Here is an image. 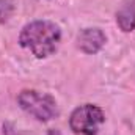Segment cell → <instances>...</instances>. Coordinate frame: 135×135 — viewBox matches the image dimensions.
Returning <instances> with one entry per match:
<instances>
[{"label":"cell","mask_w":135,"mask_h":135,"mask_svg":"<svg viewBox=\"0 0 135 135\" xmlns=\"http://www.w3.org/2000/svg\"><path fill=\"white\" fill-rule=\"evenodd\" d=\"M17 105L32 118L39 123H49L58 116V104L57 99L44 91H38L33 88H25L17 93Z\"/></svg>","instance_id":"7a4b0ae2"},{"label":"cell","mask_w":135,"mask_h":135,"mask_svg":"<svg viewBox=\"0 0 135 135\" xmlns=\"http://www.w3.org/2000/svg\"><path fill=\"white\" fill-rule=\"evenodd\" d=\"M22 49L28 50L35 58L44 60L52 57L61 42V27L49 19H35L27 22L17 36Z\"/></svg>","instance_id":"6da1fadb"},{"label":"cell","mask_w":135,"mask_h":135,"mask_svg":"<svg viewBox=\"0 0 135 135\" xmlns=\"http://www.w3.org/2000/svg\"><path fill=\"white\" fill-rule=\"evenodd\" d=\"M107 42V35L99 27H85L75 36L77 49L85 55H96Z\"/></svg>","instance_id":"277c9868"},{"label":"cell","mask_w":135,"mask_h":135,"mask_svg":"<svg viewBox=\"0 0 135 135\" xmlns=\"http://www.w3.org/2000/svg\"><path fill=\"white\" fill-rule=\"evenodd\" d=\"M47 135H61V132H60L58 129H50V131L47 132Z\"/></svg>","instance_id":"52a82bcc"},{"label":"cell","mask_w":135,"mask_h":135,"mask_svg":"<svg viewBox=\"0 0 135 135\" xmlns=\"http://www.w3.org/2000/svg\"><path fill=\"white\" fill-rule=\"evenodd\" d=\"M116 25L121 32L131 33L135 30V0H121L115 13Z\"/></svg>","instance_id":"5b68a950"},{"label":"cell","mask_w":135,"mask_h":135,"mask_svg":"<svg viewBox=\"0 0 135 135\" xmlns=\"http://www.w3.org/2000/svg\"><path fill=\"white\" fill-rule=\"evenodd\" d=\"M16 11V2L14 0H0V25L8 22Z\"/></svg>","instance_id":"8992f818"},{"label":"cell","mask_w":135,"mask_h":135,"mask_svg":"<svg viewBox=\"0 0 135 135\" xmlns=\"http://www.w3.org/2000/svg\"><path fill=\"white\" fill-rule=\"evenodd\" d=\"M69 129L75 135H98L105 123V113L96 104H82L69 115Z\"/></svg>","instance_id":"3957f363"}]
</instances>
